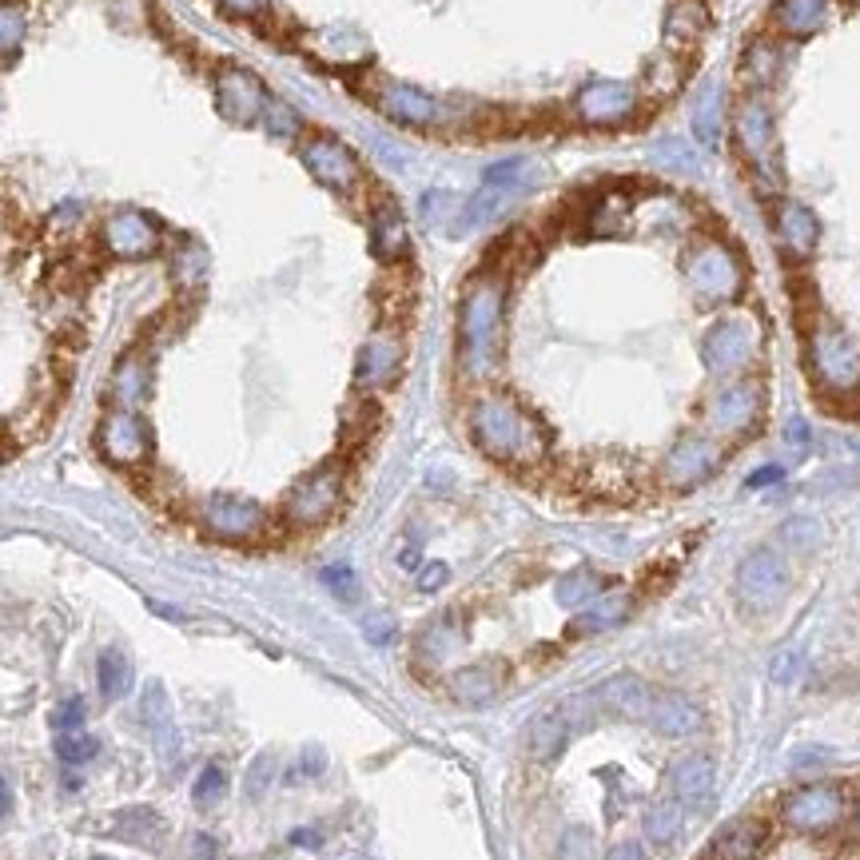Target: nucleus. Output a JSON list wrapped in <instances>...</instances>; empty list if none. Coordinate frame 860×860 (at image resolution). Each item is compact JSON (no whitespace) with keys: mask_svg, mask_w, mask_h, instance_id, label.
<instances>
[{"mask_svg":"<svg viewBox=\"0 0 860 860\" xmlns=\"http://www.w3.org/2000/svg\"><path fill=\"white\" fill-rule=\"evenodd\" d=\"M470 434L490 459L510 467H530L546 455V434L538 419L506 394H487L470 407Z\"/></svg>","mask_w":860,"mask_h":860,"instance_id":"f257e3e1","label":"nucleus"},{"mask_svg":"<svg viewBox=\"0 0 860 860\" xmlns=\"http://www.w3.org/2000/svg\"><path fill=\"white\" fill-rule=\"evenodd\" d=\"M498 331H502V287L498 283H475L462 303V363L475 374L490 371L498 359Z\"/></svg>","mask_w":860,"mask_h":860,"instance_id":"f03ea898","label":"nucleus"},{"mask_svg":"<svg viewBox=\"0 0 860 860\" xmlns=\"http://www.w3.org/2000/svg\"><path fill=\"white\" fill-rule=\"evenodd\" d=\"M844 813H849V793H844V785H832V781L793 789V793L781 797V809H776V817L793 832H829L844 821Z\"/></svg>","mask_w":860,"mask_h":860,"instance_id":"7ed1b4c3","label":"nucleus"},{"mask_svg":"<svg viewBox=\"0 0 860 860\" xmlns=\"http://www.w3.org/2000/svg\"><path fill=\"white\" fill-rule=\"evenodd\" d=\"M789 586H793V574H789V561L776 550H753L749 558H741L737 574H733L737 602L745 609H753V614L781 606Z\"/></svg>","mask_w":860,"mask_h":860,"instance_id":"20e7f679","label":"nucleus"},{"mask_svg":"<svg viewBox=\"0 0 860 860\" xmlns=\"http://www.w3.org/2000/svg\"><path fill=\"white\" fill-rule=\"evenodd\" d=\"M809 367H813L817 383L832 391H852L860 383V355L849 343V335L837 328H813L809 331Z\"/></svg>","mask_w":860,"mask_h":860,"instance_id":"39448f33","label":"nucleus"},{"mask_svg":"<svg viewBox=\"0 0 860 860\" xmlns=\"http://www.w3.org/2000/svg\"><path fill=\"white\" fill-rule=\"evenodd\" d=\"M339 498H343V470L323 467L291 487L287 502H283V515H287L291 526H319L323 518L335 515Z\"/></svg>","mask_w":860,"mask_h":860,"instance_id":"423d86ee","label":"nucleus"},{"mask_svg":"<svg viewBox=\"0 0 860 860\" xmlns=\"http://www.w3.org/2000/svg\"><path fill=\"white\" fill-rule=\"evenodd\" d=\"M758 355V331L745 319H721L702 343V359L713 374H733Z\"/></svg>","mask_w":860,"mask_h":860,"instance_id":"0eeeda50","label":"nucleus"},{"mask_svg":"<svg viewBox=\"0 0 860 860\" xmlns=\"http://www.w3.org/2000/svg\"><path fill=\"white\" fill-rule=\"evenodd\" d=\"M721 459H725V450H721L717 442L705 439V434H690V439L674 442V450L665 455L662 478L674 490H690L697 487V482H705L710 475H717Z\"/></svg>","mask_w":860,"mask_h":860,"instance_id":"6e6552de","label":"nucleus"},{"mask_svg":"<svg viewBox=\"0 0 860 860\" xmlns=\"http://www.w3.org/2000/svg\"><path fill=\"white\" fill-rule=\"evenodd\" d=\"M199 522H204L207 534H215V538L247 543V538H255V534L263 530L267 515H263V506L252 502V498L215 495V498H207L204 510H199Z\"/></svg>","mask_w":860,"mask_h":860,"instance_id":"1a4fd4ad","label":"nucleus"},{"mask_svg":"<svg viewBox=\"0 0 860 860\" xmlns=\"http://www.w3.org/2000/svg\"><path fill=\"white\" fill-rule=\"evenodd\" d=\"M761 411H765V394L758 383H733L710 399V427L717 434H745L758 427Z\"/></svg>","mask_w":860,"mask_h":860,"instance_id":"9d476101","label":"nucleus"},{"mask_svg":"<svg viewBox=\"0 0 860 860\" xmlns=\"http://www.w3.org/2000/svg\"><path fill=\"white\" fill-rule=\"evenodd\" d=\"M685 275H690L693 291H702L705 300L713 303L733 300L741 287V267L725 247H705V252H697L690 260V267H685Z\"/></svg>","mask_w":860,"mask_h":860,"instance_id":"9b49d317","label":"nucleus"},{"mask_svg":"<svg viewBox=\"0 0 860 860\" xmlns=\"http://www.w3.org/2000/svg\"><path fill=\"white\" fill-rule=\"evenodd\" d=\"M769 844H773V824L761 817H741L713 837L705 860H761Z\"/></svg>","mask_w":860,"mask_h":860,"instance_id":"f8f14e48","label":"nucleus"},{"mask_svg":"<svg viewBox=\"0 0 860 860\" xmlns=\"http://www.w3.org/2000/svg\"><path fill=\"white\" fill-rule=\"evenodd\" d=\"M645 725L657 733V737H670V741H685V737H697L705 730V713L682 697V693H665L657 690L654 693V705L645 713Z\"/></svg>","mask_w":860,"mask_h":860,"instance_id":"ddd939ff","label":"nucleus"},{"mask_svg":"<svg viewBox=\"0 0 860 860\" xmlns=\"http://www.w3.org/2000/svg\"><path fill=\"white\" fill-rule=\"evenodd\" d=\"M100 450L113 462H120V467H136V462L148 459V450H152L148 427L128 411L108 414V419L100 422Z\"/></svg>","mask_w":860,"mask_h":860,"instance_id":"4468645a","label":"nucleus"},{"mask_svg":"<svg viewBox=\"0 0 860 860\" xmlns=\"http://www.w3.org/2000/svg\"><path fill=\"white\" fill-rule=\"evenodd\" d=\"M594 697H598L602 713H614V717H629V721H645L649 705H654V685L642 682L637 674H614L602 685H594Z\"/></svg>","mask_w":860,"mask_h":860,"instance_id":"2eb2a0df","label":"nucleus"},{"mask_svg":"<svg viewBox=\"0 0 860 860\" xmlns=\"http://www.w3.org/2000/svg\"><path fill=\"white\" fill-rule=\"evenodd\" d=\"M674 801L682 809H705L713 801V789H717V765L705 753H690L674 765Z\"/></svg>","mask_w":860,"mask_h":860,"instance_id":"dca6fc26","label":"nucleus"},{"mask_svg":"<svg viewBox=\"0 0 860 860\" xmlns=\"http://www.w3.org/2000/svg\"><path fill=\"white\" fill-rule=\"evenodd\" d=\"M447 693L459 705H470V710H478V705H490L498 693H502V665H498V662L462 665V670H455V674H450Z\"/></svg>","mask_w":860,"mask_h":860,"instance_id":"f3484780","label":"nucleus"},{"mask_svg":"<svg viewBox=\"0 0 860 860\" xmlns=\"http://www.w3.org/2000/svg\"><path fill=\"white\" fill-rule=\"evenodd\" d=\"M402 367V343L394 335H374L371 343L359 351L355 383L359 387H383L391 383Z\"/></svg>","mask_w":860,"mask_h":860,"instance_id":"a211bd4d","label":"nucleus"},{"mask_svg":"<svg viewBox=\"0 0 860 860\" xmlns=\"http://www.w3.org/2000/svg\"><path fill=\"white\" fill-rule=\"evenodd\" d=\"M140 713H144V725H148L152 737H156L159 753H164V758H172V753H176V745H179V733H176V710H172L168 690H164V685H159V682H152L148 690H144V697H140Z\"/></svg>","mask_w":860,"mask_h":860,"instance_id":"6ab92c4d","label":"nucleus"},{"mask_svg":"<svg viewBox=\"0 0 860 860\" xmlns=\"http://www.w3.org/2000/svg\"><path fill=\"white\" fill-rule=\"evenodd\" d=\"M832 17V0H776L773 4V25L789 37H809V32L824 29Z\"/></svg>","mask_w":860,"mask_h":860,"instance_id":"aec40b11","label":"nucleus"},{"mask_svg":"<svg viewBox=\"0 0 860 860\" xmlns=\"http://www.w3.org/2000/svg\"><path fill=\"white\" fill-rule=\"evenodd\" d=\"M570 725H566V717H561L558 710H546L538 713V717L526 725V753H530L534 761H554L566 749V741H570Z\"/></svg>","mask_w":860,"mask_h":860,"instance_id":"412c9836","label":"nucleus"},{"mask_svg":"<svg viewBox=\"0 0 860 860\" xmlns=\"http://www.w3.org/2000/svg\"><path fill=\"white\" fill-rule=\"evenodd\" d=\"M776 235H781V244H785V252L793 255V260H804V255H813L821 227H817V219H813L809 207L785 204L781 207V215H776Z\"/></svg>","mask_w":860,"mask_h":860,"instance_id":"4be33fe9","label":"nucleus"},{"mask_svg":"<svg viewBox=\"0 0 860 860\" xmlns=\"http://www.w3.org/2000/svg\"><path fill=\"white\" fill-rule=\"evenodd\" d=\"M634 108L637 96L626 85H594L578 96V113L586 120H617V116H629Z\"/></svg>","mask_w":860,"mask_h":860,"instance_id":"5701e85b","label":"nucleus"},{"mask_svg":"<svg viewBox=\"0 0 860 860\" xmlns=\"http://www.w3.org/2000/svg\"><path fill=\"white\" fill-rule=\"evenodd\" d=\"M307 168L315 172L323 184H331V187L355 184V176H359L351 152L339 148V144H328V140H319V144H311V148H307Z\"/></svg>","mask_w":860,"mask_h":860,"instance_id":"b1692460","label":"nucleus"},{"mask_svg":"<svg viewBox=\"0 0 860 860\" xmlns=\"http://www.w3.org/2000/svg\"><path fill=\"white\" fill-rule=\"evenodd\" d=\"M629 609H634V598H629L626 589H609V594H598L589 606H582L574 629H578V634H598V629H609V626H617V622H626Z\"/></svg>","mask_w":860,"mask_h":860,"instance_id":"393cba45","label":"nucleus"},{"mask_svg":"<svg viewBox=\"0 0 860 860\" xmlns=\"http://www.w3.org/2000/svg\"><path fill=\"white\" fill-rule=\"evenodd\" d=\"M108 244L116 247L120 255H148L156 247V232L144 215H120L108 227Z\"/></svg>","mask_w":860,"mask_h":860,"instance_id":"a878e982","label":"nucleus"},{"mask_svg":"<svg viewBox=\"0 0 860 860\" xmlns=\"http://www.w3.org/2000/svg\"><path fill=\"white\" fill-rule=\"evenodd\" d=\"M682 824H685V809L674 797H665V801H657L654 809L645 813V837L654 844H662V849H670V844L682 837Z\"/></svg>","mask_w":860,"mask_h":860,"instance_id":"bb28decb","label":"nucleus"},{"mask_svg":"<svg viewBox=\"0 0 860 860\" xmlns=\"http://www.w3.org/2000/svg\"><path fill=\"white\" fill-rule=\"evenodd\" d=\"M96 677H100V693L108 702H120L124 693L131 690V662L120 649H104L96 662Z\"/></svg>","mask_w":860,"mask_h":860,"instance_id":"cd10ccee","label":"nucleus"},{"mask_svg":"<svg viewBox=\"0 0 860 860\" xmlns=\"http://www.w3.org/2000/svg\"><path fill=\"white\" fill-rule=\"evenodd\" d=\"M737 136H741V144H745L749 156L765 159V152H769V116H765V108H761L758 100H749L745 108H741Z\"/></svg>","mask_w":860,"mask_h":860,"instance_id":"c85d7f7f","label":"nucleus"},{"mask_svg":"<svg viewBox=\"0 0 860 860\" xmlns=\"http://www.w3.org/2000/svg\"><path fill=\"white\" fill-rule=\"evenodd\" d=\"M554 710L566 717V725H570V733H589L594 725H598L602 717V705L594 693H570V697H561Z\"/></svg>","mask_w":860,"mask_h":860,"instance_id":"c756f323","label":"nucleus"},{"mask_svg":"<svg viewBox=\"0 0 860 860\" xmlns=\"http://www.w3.org/2000/svg\"><path fill=\"white\" fill-rule=\"evenodd\" d=\"M602 594V578L594 570H574L558 582V602L566 609H582Z\"/></svg>","mask_w":860,"mask_h":860,"instance_id":"7c9ffc66","label":"nucleus"},{"mask_svg":"<svg viewBox=\"0 0 860 860\" xmlns=\"http://www.w3.org/2000/svg\"><path fill=\"white\" fill-rule=\"evenodd\" d=\"M120 837L124 841H136V844H152L164 832V821H159L152 809H128V813H120Z\"/></svg>","mask_w":860,"mask_h":860,"instance_id":"2f4dec72","label":"nucleus"},{"mask_svg":"<svg viewBox=\"0 0 860 860\" xmlns=\"http://www.w3.org/2000/svg\"><path fill=\"white\" fill-rule=\"evenodd\" d=\"M374 247H379V255H387V260L407 252V227L399 224L394 212H383L374 219Z\"/></svg>","mask_w":860,"mask_h":860,"instance_id":"473e14b6","label":"nucleus"},{"mask_svg":"<svg viewBox=\"0 0 860 860\" xmlns=\"http://www.w3.org/2000/svg\"><path fill=\"white\" fill-rule=\"evenodd\" d=\"M96 753H100V741L92 737V733H60L57 737V758L65 761V765H85V761H92Z\"/></svg>","mask_w":860,"mask_h":860,"instance_id":"72a5a7b5","label":"nucleus"},{"mask_svg":"<svg viewBox=\"0 0 860 860\" xmlns=\"http://www.w3.org/2000/svg\"><path fill=\"white\" fill-rule=\"evenodd\" d=\"M455 637H459V634H455V626H450V617H442L439 626H430L427 634H422V642H419V654H422V662L439 665L442 657H447L450 649H455V645H459V642H455Z\"/></svg>","mask_w":860,"mask_h":860,"instance_id":"f704fd0d","label":"nucleus"},{"mask_svg":"<svg viewBox=\"0 0 860 860\" xmlns=\"http://www.w3.org/2000/svg\"><path fill=\"white\" fill-rule=\"evenodd\" d=\"M224 793H227V769L212 761V765H204L196 785H192V801H196L199 809H212L215 801H224Z\"/></svg>","mask_w":860,"mask_h":860,"instance_id":"c9c22d12","label":"nucleus"},{"mask_svg":"<svg viewBox=\"0 0 860 860\" xmlns=\"http://www.w3.org/2000/svg\"><path fill=\"white\" fill-rule=\"evenodd\" d=\"M272 776H275V753H260V758L252 761V769H247L244 793L252 797V801H260V797L267 793V785H272Z\"/></svg>","mask_w":860,"mask_h":860,"instance_id":"e433bc0d","label":"nucleus"},{"mask_svg":"<svg viewBox=\"0 0 860 860\" xmlns=\"http://www.w3.org/2000/svg\"><path fill=\"white\" fill-rule=\"evenodd\" d=\"M781 538H785L789 546H797V550H813V546L821 543V526H817L813 518H793V522H785Z\"/></svg>","mask_w":860,"mask_h":860,"instance_id":"4c0bfd02","label":"nucleus"},{"mask_svg":"<svg viewBox=\"0 0 860 860\" xmlns=\"http://www.w3.org/2000/svg\"><path fill=\"white\" fill-rule=\"evenodd\" d=\"M323 586H328L339 602H355L359 598V582H355V574L346 570V566H328V570H323Z\"/></svg>","mask_w":860,"mask_h":860,"instance_id":"58836bf2","label":"nucleus"},{"mask_svg":"<svg viewBox=\"0 0 860 860\" xmlns=\"http://www.w3.org/2000/svg\"><path fill=\"white\" fill-rule=\"evenodd\" d=\"M594 857V841L586 829H570L561 837V860H589Z\"/></svg>","mask_w":860,"mask_h":860,"instance_id":"ea45409f","label":"nucleus"},{"mask_svg":"<svg viewBox=\"0 0 860 860\" xmlns=\"http://www.w3.org/2000/svg\"><path fill=\"white\" fill-rule=\"evenodd\" d=\"M80 721H85V702H80V697H72V702H65L57 713H52V730H57V733H72V730H80Z\"/></svg>","mask_w":860,"mask_h":860,"instance_id":"a19ab883","label":"nucleus"},{"mask_svg":"<svg viewBox=\"0 0 860 860\" xmlns=\"http://www.w3.org/2000/svg\"><path fill=\"white\" fill-rule=\"evenodd\" d=\"M363 634H367V642H374V645L394 642V617L391 614H371L363 622Z\"/></svg>","mask_w":860,"mask_h":860,"instance_id":"79ce46f5","label":"nucleus"},{"mask_svg":"<svg viewBox=\"0 0 860 860\" xmlns=\"http://www.w3.org/2000/svg\"><path fill=\"white\" fill-rule=\"evenodd\" d=\"M300 769H303L307 776H319V773H323V769H328V753H323V745H307V749H303Z\"/></svg>","mask_w":860,"mask_h":860,"instance_id":"37998d69","label":"nucleus"},{"mask_svg":"<svg viewBox=\"0 0 860 860\" xmlns=\"http://www.w3.org/2000/svg\"><path fill=\"white\" fill-rule=\"evenodd\" d=\"M606 860H649V857H645V849L637 841H622L606 852Z\"/></svg>","mask_w":860,"mask_h":860,"instance_id":"c03bdc74","label":"nucleus"},{"mask_svg":"<svg viewBox=\"0 0 860 860\" xmlns=\"http://www.w3.org/2000/svg\"><path fill=\"white\" fill-rule=\"evenodd\" d=\"M797 665H801V662H797V654H781V657L773 662V682H781V685L793 682V670H797Z\"/></svg>","mask_w":860,"mask_h":860,"instance_id":"a18cd8bd","label":"nucleus"},{"mask_svg":"<svg viewBox=\"0 0 860 860\" xmlns=\"http://www.w3.org/2000/svg\"><path fill=\"white\" fill-rule=\"evenodd\" d=\"M447 574H450L447 566H427V570H422V582H419V586L430 594V589H439L442 582H447Z\"/></svg>","mask_w":860,"mask_h":860,"instance_id":"49530a36","label":"nucleus"},{"mask_svg":"<svg viewBox=\"0 0 860 860\" xmlns=\"http://www.w3.org/2000/svg\"><path fill=\"white\" fill-rule=\"evenodd\" d=\"M291 844H300V849H319V844H323V837H319L315 829H295V832H291Z\"/></svg>","mask_w":860,"mask_h":860,"instance_id":"de8ad7c7","label":"nucleus"},{"mask_svg":"<svg viewBox=\"0 0 860 860\" xmlns=\"http://www.w3.org/2000/svg\"><path fill=\"white\" fill-rule=\"evenodd\" d=\"M785 439L793 442V447H804V442H809V427H804L801 419H793L789 422V430H785Z\"/></svg>","mask_w":860,"mask_h":860,"instance_id":"09e8293b","label":"nucleus"},{"mask_svg":"<svg viewBox=\"0 0 860 860\" xmlns=\"http://www.w3.org/2000/svg\"><path fill=\"white\" fill-rule=\"evenodd\" d=\"M769 482H781V467H765L749 478V487H769Z\"/></svg>","mask_w":860,"mask_h":860,"instance_id":"8fccbe9b","label":"nucleus"},{"mask_svg":"<svg viewBox=\"0 0 860 860\" xmlns=\"http://www.w3.org/2000/svg\"><path fill=\"white\" fill-rule=\"evenodd\" d=\"M196 857H199V860H215V857H219V849H215V841H212V837H204V832H199V837H196Z\"/></svg>","mask_w":860,"mask_h":860,"instance_id":"3c124183","label":"nucleus"},{"mask_svg":"<svg viewBox=\"0 0 860 860\" xmlns=\"http://www.w3.org/2000/svg\"><path fill=\"white\" fill-rule=\"evenodd\" d=\"M9 809H12V789H9V781L0 776V821L9 817Z\"/></svg>","mask_w":860,"mask_h":860,"instance_id":"603ef678","label":"nucleus"},{"mask_svg":"<svg viewBox=\"0 0 860 860\" xmlns=\"http://www.w3.org/2000/svg\"><path fill=\"white\" fill-rule=\"evenodd\" d=\"M857 837H860V801H857Z\"/></svg>","mask_w":860,"mask_h":860,"instance_id":"864d4df0","label":"nucleus"},{"mask_svg":"<svg viewBox=\"0 0 860 860\" xmlns=\"http://www.w3.org/2000/svg\"><path fill=\"white\" fill-rule=\"evenodd\" d=\"M92 860H104V857H92Z\"/></svg>","mask_w":860,"mask_h":860,"instance_id":"5fc2aeb1","label":"nucleus"},{"mask_svg":"<svg viewBox=\"0 0 860 860\" xmlns=\"http://www.w3.org/2000/svg\"><path fill=\"white\" fill-rule=\"evenodd\" d=\"M359 860H367V857H359Z\"/></svg>","mask_w":860,"mask_h":860,"instance_id":"6e6d98bb","label":"nucleus"}]
</instances>
